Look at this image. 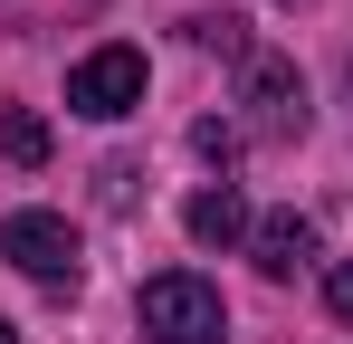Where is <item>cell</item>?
Instances as JSON below:
<instances>
[{
  "instance_id": "obj_1",
  "label": "cell",
  "mask_w": 353,
  "mask_h": 344,
  "mask_svg": "<svg viewBox=\"0 0 353 344\" xmlns=\"http://www.w3.org/2000/svg\"><path fill=\"white\" fill-rule=\"evenodd\" d=\"M134 316H143V335H153V344H220V335H230L220 287H210V278H191V268H172V278H143Z\"/></svg>"
},
{
  "instance_id": "obj_2",
  "label": "cell",
  "mask_w": 353,
  "mask_h": 344,
  "mask_svg": "<svg viewBox=\"0 0 353 344\" xmlns=\"http://www.w3.org/2000/svg\"><path fill=\"white\" fill-rule=\"evenodd\" d=\"M67 106L96 115V124H115V115L143 106V48H86L67 67Z\"/></svg>"
},
{
  "instance_id": "obj_3",
  "label": "cell",
  "mask_w": 353,
  "mask_h": 344,
  "mask_svg": "<svg viewBox=\"0 0 353 344\" xmlns=\"http://www.w3.org/2000/svg\"><path fill=\"white\" fill-rule=\"evenodd\" d=\"M239 106H248V134L258 144H296L305 134V77H296L287 57H248V86H239Z\"/></svg>"
},
{
  "instance_id": "obj_4",
  "label": "cell",
  "mask_w": 353,
  "mask_h": 344,
  "mask_svg": "<svg viewBox=\"0 0 353 344\" xmlns=\"http://www.w3.org/2000/svg\"><path fill=\"white\" fill-rule=\"evenodd\" d=\"M0 258H10L19 278H39V287H67L77 278V229H67L58 211H10V220H0Z\"/></svg>"
},
{
  "instance_id": "obj_5",
  "label": "cell",
  "mask_w": 353,
  "mask_h": 344,
  "mask_svg": "<svg viewBox=\"0 0 353 344\" xmlns=\"http://www.w3.org/2000/svg\"><path fill=\"white\" fill-rule=\"evenodd\" d=\"M248 249H258V268H268V278H296V268H315V220L277 211V220L248 229Z\"/></svg>"
},
{
  "instance_id": "obj_6",
  "label": "cell",
  "mask_w": 353,
  "mask_h": 344,
  "mask_svg": "<svg viewBox=\"0 0 353 344\" xmlns=\"http://www.w3.org/2000/svg\"><path fill=\"white\" fill-rule=\"evenodd\" d=\"M191 239H201V249H230V239H248V201H239L230 182L191 191Z\"/></svg>"
},
{
  "instance_id": "obj_7",
  "label": "cell",
  "mask_w": 353,
  "mask_h": 344,
  "mask_svg": "<svg viewBox=\"0 0 353 344\" xmlns=\"http://www.w3.org/2000/svg\"><path fill=\"white\" fill-rule=\"evenodd\" d=\"M0 153H10V163H48V124H39V115H10V124H0Z\"/></svg>"
},
{
  "instance_id": "obj_8",
  "label": "cell",
  "mask_w": 353,
  "mask_h": 344,
  "mask_svg": "<svg viewBox=\"0 0 353 344\" xmlns=\"http://www.w3.org/2000/svg\"><path fill=\"white\" fill-rule=\"evenodd\" d=\"M325 306H334V316L353 325V268H334V278H325Z\"/></svg>"
},
{
  "instance_id": "obj_9",
  "label": "cell",
  "mask_w": 353,
  "mask_h": 344,
  "mask_svg": "<svg viewBox=\"0 0 353 344\" xmlns=\"http://www.w3.org/2000/svg\"><path fill=\"white\" fill-rule=\"evenodd\" d=\"M0 344H19V335H10V325H0Z\"/></svg>"
}]
</instances>
